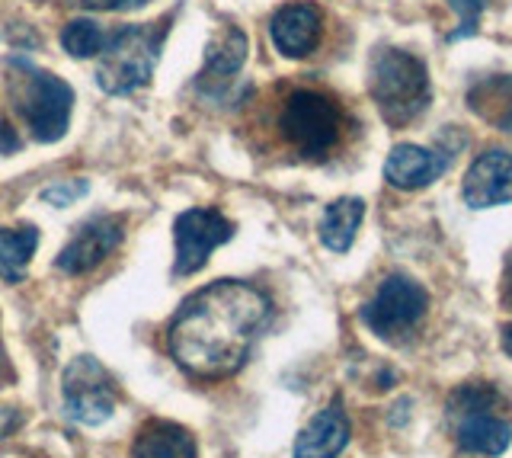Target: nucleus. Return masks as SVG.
I'll return each instance as SVG.
<instances>
[{
    "mask_svg": "<svg viewBox=\"0 0 512 458\" xmlns=\"http://www.w3.org/2000/svg\"><path fill=\"white\" fill-rule=\"evenodd\" d=\"M269 321V298L240 279H218L189 295L167 327L170 356L196 378H228L250 356Z\"/></svg>",
    "mask_w": 512,
    "mask_h": 458,
    "instance_id": "1",
    "label": "nucleus"
},
{
    "mask_svg": "<svg viewBox=\"0 0 512 458\" xmlns=\"http://www.w3.org/2000/svg\"><path fill=\"white\" fill-rule=\"evenodd\" d=\"M506 394L490 382H468L448 398V420L455 423L461 452L496 458L512 446V417Z\"/></svg>",
    "mask_w": 512,
    "mask_h": 458,
    "instance_id": "2",
    "label": "nucleus"
},
{
    "mask_svg": "<svg viewBox=\"0 0 512 458\" xmlns=\"http://www.w3.org/2000/svg\"><path fill=\"white\" fill-rule=\"evenodd\" d=\"M368 90L378 103L381 119L394 129H404L413 119H420L432 100L426 65L404 49H378L372 55Z\"/></svg>",
    "mask_w": 512,
    "mask_h": 458,
    "instance_id": "3",
    "label": "nucleus"
},
{
    "mask_svg": "<svg viewBox=\"0 0 512 458\" xmlns=\"http://www.w3.org/2000/svg\"><path fill=\"white\" fill-rule=\"evenodd\" d=\"M7 68L13 109L29 125L32 138L42 141V145H52V141L64 138L71 122L74 90L52 71L29 65L26 58H10Z\"/></svg>",
    "mask_w": 512,
    "mask_h": 458,
    "instance_id": "4",
    "label": "nucleus"
},
{
    "mask_svg": "<svg viewBox=\"0 0 512 458\" xmlns=\"http://www.w3.org/2000/svg\"><path fill=\"white\" fill-rule=\"evenodd\" d=\"M170 33V20L148 26H122L116 33H106L103 52L96 55V84L112 97L132 93L151 81L157 68L160 49Z\"/></svg>",
    "mask_w": 512,
    "mask_h": 458,
    "instance_id": "5",
    "label": "nucleus"
},
{
    "mask_svg": "<svg viewBox=\"0 0 512 458\" xmlns=\"http://www.w3.org/2000/svg\"><path fill=\"white\" fill-rule=\"evenodd\" d=\"M346 116L340 103L320 90H292L279 109V135L292 151L308 161L324 157L340 145Z\"/></svg>",
    "mask_w": 512,
    "mask_h": 458,
    "instance_id": "6",
    "label": "nucleus"
},
{
    "mask_svg": "<svg viewBox=\"0 0 512 458\" xmlns=\"http://www.w3.org/2000/svg\"><path fill=\"white\" fill-rule=\"evenodd\" d=\"M429 295L416 279L394 273L381 282L375 295L362 305V324L381 340H404L426 318Z\"/></svg>",
    "mask_w": 512,
    "mask_h": 458,
    "instance_id": "7",
    "label": "nucleus"
},
{
    "mask_svg": "<svg viewBox=\"0 0 512 458\" xmlns=\"http://www.w3.org/2000/svg\"><path fill=\"white\" fill-rule=\"evenodd\" d=\"M64 410L84 426H100L116 410V388L109 372L90 356H77L64 372Z\"/></svg>",
    "mask_w": 512,
    "mask_h": 458,
    "instance_id": "8",
    "label": "nucleus"
},
{
    "mask_svg": "<svg viewBox=\"0 0 512 458\" xmlns=\"http://www.w3.org/2000/svg\"><path fill=\"white\" fill-rule=\"evenodd\" d=\"M176 238V276H192L212 257V250L228 244L234 238V221H228L215 209H189L176 218L173 225Z\"/></svg>",
    "mask_w": 512,
    "mask_h": 458,
    "instance_id": "9",
    "label": "nucleus"
},
{
    "mask_svg": "<svg viewBox=\"0 0 512 458\" xmlns=\"http://www.w3.org/2000/svg\"><path fill=\"white\" fill-rule=\"evenodd\" d=\"M122 238H125L122 218H116V215L87 218L84 225L74 231V238L61 247L55 266L61 273H68V276L90 273L93 266H100L112 254V250L122 244Z\"/></svg>",
    "mask_w": 512,
    "mask_h": 458,
    "instance_id": "10",
    "label": "nucleus"
},
{
    "mask_svg": "<svg viewBox=\"0 0 512 458\" xmlns=\"http://www.w3.org/2000/svg\"><path fill=\"white\" fill-rule=\"evenodd\" d=\"M461 196L471 209H493V205L512 202V154L503 148L477 154L464 173Z\"/></svg>",
    "mask_w": 512,
    "mask_h": 458,
    "instance_id": "11",
    "label": "nucleus"
},
{
    "mask_svg": "<svg viewBox=\"0 0 512 458\" xmlns=\"http://www.w3.org/2000/svg\"><path fill=\"white\" fill-rule=\"evenodd\" d=\"M269 36H272V45H276L285 58H304L320 45V36H324V13L314 4H304V0L301 4H285L272 13Z\"/></svg>",
    "mask_w": 512,
    "mask_h": 458,
    "instance_id": "12",
    "label": "nucleus"
},
{
    "mask_svg": "<svg viewBox=\"0 0 512 458\" xmlns=\"http://www.w3.org/2000/svg\"><path fill=\"white\" fill-rule=\"evenodd\" d=\"M448 170V154L420 145H397L384 161V180L394 189H423Z\"/></svg>",
    "mask_w": 512,
    "mask_h": 458,
    "instance_id": "13",
    "label": "nucleus"
},
{
    "mask_svg": "<svg viewBox=\"0 0 512 458\" xmlns=\"http://www.w3.org/2000/svg\"><path fill=\"white\" fill-rule=\"evenodd\" d=\"M349 446V417L340 401H333L304 426L295 439V458H336Z\"/></svg>",
    "mask_w": 512,
    "mask_h": 458,
    "instance_id": "14",
    "label": "nucleus"
},
{
    "mask_svg": "<svg viewBox=\"0 0 512 458\" xmlns=\"http://www.w3.org/2000/svg\"><path fill=\"white\" fill-rule=\"evenodd\" d=\"M132 458H199V449L186 426L170 420H148L135 436Z\"/></svg>",
    "mask_w": 512,
    "mask_h": 458,
    "instance_id": "15",
    "label": "nucleus"
},
{
    "mask_svg": "<svg viewBox=\"0 0 512 458\" xmlns=\"http://www.w3.org/2000/svg\"><path fill=\"white\" fill-rule=\"evenodd\" d=\"M468 106L477 119L496 125L500 132H512V74H493L471 84Z\"/></svg>",
    "mask_w": 512,
    "mask_h": 458,
    "instance_id": "16",
    "label": "nucleus"
},
{
    "mask_svg": "<svg viewBox=\"0 0 512 458\" xmlns=\"http://www.w3.org/2000/svg\"><path fill=\"white\" fill-rule=\"evenodd\" d=\"M247 52H250V42L247 36L240 33L237 26H228L224 33L208 45V52H205V68H202V87L205 84H224V81H231V77L244 68V61H247Z\"/></svg>",
    "mask_w": 512,
    "mask_h": 458,
    "instance_id": "17",
    "label": "nucleus"
},
{
    "mask_svg": "<svg viewBox=\"0 0 512 458\" xmlns=\"http://www.w3.org/2000/svg\"><path fill=\"white\" fill-rule=\"evenodd\" d=\"M365 218V202L356 196H343L327 205L324 218H320V241L333 254H346L356 241V231Z\"/></svg>",
    "mask_w": 512,
    "mask_h": 458,
    "instance_id": "18",
    "label": "nucleus"
},
{
    "mask_svg": "<svg viewBox=\"0 0 512 458\" xmlns=\"http://www.w3.org/2000/svg\"><path fill=\"white\" fill-rule=\"evenodd\" d=\"M39 247L36 228H0V279L20 282L26 276V266Z\"/></svg>",
    "mask_w": 512,
    "mask_h": 458,
    "instance_id": "19",
    "label": "nucleus"
},
{
    "mask_svg": "<svg viewBox=\"0 0 512 458\" xmlns=\"http://www.w3.org/2000/svg\"><path fill=\"white\" fill-rule=\"evenodd\" d=\"M61 45L74 58H96L106 45V33L93 20H71L61 29Z\"/></svg>",
    "mask_w": 512,
    "mask_h": 458,
    "instance_id": "20",
    "label": "nucleus"
},
{
    "mask_svg": "<svg viewBox=\"0 0 512 458\" xmlns=\"http://www.w3.org/2000/svg\"><path fill=\"white\" fill-rule=\"evenodd\" d=\"M448 4L455 7V13L461 17L458 29L452 36H448V42H458V39H468L477 33V20H480V13L487 10V0H448Z\"/></svg>",
    "mask_w": 512,
    "mask_h": 458,
    "instance_id": "21",
    "label": "nucleus"
},
{
    "mask_svg": "<svg viewBox=\"0 0 512 458\" xmlns=\"http://www.w3.org/2000/svg\"><path fill=\"white\" fill-rule=\"evenodd\" d=\"M87 189H90L87 180H68V183H55V186L42 189V199L48 205H58V209H61V205H71L80 196H87Z\"/></svg>",
    "mask_w": 512,
    "mask_h": 458,
    "instance_id": "22",
    "label": "nucleus"
},
{
    "mask_svg": "<svg viewBox=\"0 0 512 458\" xmlns=\"http://www.w3.org/2000/svg\"><path fill=\"white\" fill-rule=\"evenodd\" d=\"M77 4L87 7V10L112 13V10H138V7L148 4V0H77Z\"/></svg>",
    "mask_w": 512,
    "mask_h": 458,
    "instance_id": "23",
    "label": "nucleus"
},
{
    "mask_svg": "<svg viewBox=\"0 0 512 458\" xmlns=\"http://www.w3.org/2000/svg\"><path fill=\"white\" fill-rule=\"evenodd\" d=\"M16 148H20V138L7 122H0V154H13Z\"/></svg>",
    "mask_w": 512,
    "mask_h": 458,
    "instance_id": "24",
    "label": "nucleus"
},
{
    "mask_svg": "<svg viewBox=\"0 0 512 458\" xmlns=\"http://www.w3.org/2000/svg\"><path fill=\"white\" fill-rule=\"evenodd\" d=\"M503 302L512 308V254L506 260V273H503Z\"/></svg>",
    "mask_w": 512,
    "mask_h": 458,
    "instance_id": "25",
    "label": "nucleus"
},
{
    "mask_svg": "<svg viewBox=\"0 0 512 458\" xmlns=\"http://www.w3.org/2000/svg\"><path fill=\"white\" fill-rule=\"evenodd\" d=\"M503 350H506V356L512 359V324L503 327Z\"/></svg>",
    "mask_w": 512,
    "mask_h": 458,
    "instance_id": "26",
    "label": "nucleus"
}]
</instances>
